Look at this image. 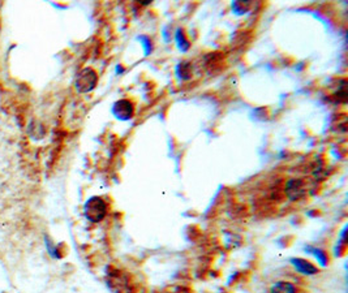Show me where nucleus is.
<instances>
[{
    "mask_svg": "<svg viewBox=\"0 0 348 293\" xmlns=\"http://www.w3.org/2000/svg\"><path fill=\"white\" fill-rule=\"evenodd\" d=\"M284 192H286V196L288 197V200L299 201L307 196L308 185L305 183V180L296 179L295 177V179H291L287 181Z\"/></svg>",
    "mask_w": 348,
    "mask_h": 293,
    "instance_id": "obj_3",
    "label": "nucleus"
},
{
    "mask_svg": "<svg viewBox=\"0 0 348 293\" xmlns=\"http://www.w3.org/2000/svg\"><path fill=\"white\" fill-rule=\"evenodd\" d=\"M84 214L91 223H99L107 215V204L100 197H91L84 206Z\"/></svg>",
    "mask_w": 348,
    "mask_h": 293,
    "instance_id": "obj_1",
    "label": "nucleus"
},
{
    "mask_svg": "<svg viewBox=\"0 0 348 293\" xmlns=\"http://www.w3.org/2000/svg\"><path fill=\"white\" fill-rule=\"evenodd\" d=\"M291 263H292L293 267H295L300 274H303V275H314V274L318 273L317 267H316L313 263L305 261V259L292 258L291 259Z\"/></svg>",
    "mask_w": 348,
    "mask_h": 293,
    "instance_id": "obj_4",
    "label": "nucleus"
},
{
    "mask_svg": "<svg viewBox=\"0 0 348 293\" xmlns=\"http://www.w3.org/2000/svg\"><path fill=\"white\" fill-rule=\"evenodd\" d=\"M270 293H297V290L296 287L290 282L280 280V282L272 284L271 288H270Z\"/></svg>",
    "mask_w": 348,
    "mask_h": 293,
    "instance_id": "obj_6",
    "label": "nucleus"
},
{
    "mask_svg": "<svg viewBox=\"0 0 348 293\" xmlns=\"http://www.w3.org/2000/svg\"><path fill=\"white\" fill-rule=\"evenodd\" d=\"M310 250H312V253H313L314 257L317 258V261L321 263V265L325 266L326 263H328V257H326V254H325L324 250H321V249H316V248L310 249Z\"/></svg>",
    "mask_w": 348,
    "mask_h": 293,
    "instance_id": "obj_7",
    "label": "nucleus"
},
{
    "mask_svg": "<svg viewBox=\"0 0 348 293\" xmlns=\"http://www.w3.org/2000/svg\"><path fill=\"white\" fill-rule=\"evenodd\" d=\"M98 82V74L97 72L91 68H85L77 74L76 77V89L80 93H87L95 87Z\"/></svg>",
    "mask_w": 348,
    "mask_h": 293,
    "instance_id": "obj_2",
    "label": "nucleus"
},
{
    "mask_svg": "<svg viewBox=\"0 0 348 293\" xmlns=\"http://www.w3.org/2000/svg\"><path fill=\"white\" fill-rule=\"evenodd\" d=\"M115 114L117 115V117H123V119L131 117L132 114H133V107L129 103V100L123 99L120 102H117L116 106H115Z\"/></svg>",
    "mask_w": 348,
    "mask_h": 293,
    "instance_id": "obj_5",
    "label": "nucleus"
}]
</instances>
